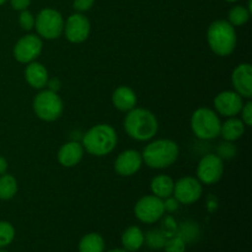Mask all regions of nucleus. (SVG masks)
Returning a JSON list of instances; mask_svg holds the SVG:
<instances>
[{
    "instance_id": "19",
    "label": "nucleus",
    "mask_w": 252,
    "mask_h": 252,
    "mask_svg": "<svg viewBox=\"0 0 252 252\" xmlns=\"http://www.w3.org/2000/svg\"><path fill=\"white\" fill-rule=\"evenodd\" d=\"M245 123L241 121V118L229 117L225 122L221 123L219 135L225 142H235L243 137L244 133H245Z\"/></svg>"
},
{
    "instance_id": "26",
    "label": "nucleus",
    "mask_w": 252,
    "mask_h": 252,
    "mask_svg": "<svg viewBox=\"0 0 252 252\" xmlns=\"http://www.w3.org/2000/svg\"><path fill=\"white\" fill-rule=\"evenodd\" d=\"M15 228L9 221H0V249L6 248L14 241Z\"/></svg>"
},
{
    "instance_id": "2",
    "label": "nucleus",
    "mask_w": 252,
    "mask_h": 252,
    "mask_svg": "<svg viewBox=\"0 0 252 252\" xmlns=\"http://www.w3.org/2000/svg\"><path fill=\"white\" fill-rule=\"evenodd\" d=\"M117 142L118 135L115 128L107 123H100L84 134L81 145L85 152L94 157H106L115 150Z\"/></svg>"
},
{
    "instance_id": "30",
    "label": "nucleus",
    "mask_w": 252,
    "mask_h": 252,
    "mask_svg": "<svg viewBox=\"0 0 252 252\" xmlns=\"http://www.w3.org/2000/svg\"><path fill=\"white\" fill-rule=\"evenodd\" d=\"M240 113H241V121L245 123L246 127H250V126L252 125V102L251 101H248L246 103H244Z\"/></svg>"
},
{
    "instance_id": "28",
    "label": "nucleus",
    "mask_w": 252,
    "mask_h": 252,
    "mask_svg": "<svg viewBox=\"0 0 252 252\" xmlns=\"http://www.w3.org/2000/svg\"><path fill=\"white\" fill-rule=\"evenodd\" d=\"M162 249L165 252H185L186 251V243L179 235H172L166 239V243Z\"/></svg>"
},
{
    "instance_id": "14",
    "label": "nucleus",
    "mask_w": 252,
    "mask_h": 252,
    "mask_svg": "<svg viewBox=\"0 0 252 252\" xmlns=\"http://www.w3.org/2000/svg\"><path fill=\"white\" fill-rule=\"evenodd\" d=\"M143 165V158L138 150L128 149L120 153L115 160V171L120 176L129 177L137 174Z\"/></svg>"
},
{
    "instance_id": "38",
    "label": "nucleus",
    "mask_w": 252,
    "mask_h": 252,
    "mask_svg": "<svg viewBox=\"0 0 252 252\" xmlns=\"http://www.w3.org/2000/svg\"><path fill=\"white\" fill-rule=\"evenodd\" d=\"M6 1L7 0H0V6H1V5H4Z\"/></svg>"
},
{
    "instance_id": "6",
    "label": "nucleus",
    "mask_w": 252,
    "mask_h": 252,
    "mask_svg": "<svg viewBox=\"0 0 252 252\" xmlns=\"http://www.w3.org/2000/svg\"><path fill=\"white\" fill-rule=\"evenodd\" d=\"M32 108L39 120L44 122H54L63 115L64 103L58 93L42 89L34 96Z\"/></svg>"
},
{
    "instance_id": "37",
    "label": "nucleus",
    "mask_w": 252,
    "mask_h": 252,
    "mask_svg": "<svg viewBox=\"0 0 252 252\" xmlns=\"http://www.w3.org/2000/svg\"><path fill=\"white\" fill-rule=\"evenodd\" d=\"M107 252H128V251H126L125 249H115V250H111V251H107Z\"/></svg>"
},
{
    "instance_id": "3",
    "label": "nucleus",
    "mask_w": 252,
    "mask_h": 252,
    "mask_svg": "<svg viewBox=\"0 0 252 252\" xmlns=\"http://www.w3.org/2000/svg\"><path fill=\"white\" fill-rule=\"evenodd\" d=\"M180 149L176 142L171 139H157L150 142L142 153L143 162L150 169H167L179 158Z\"/></svg>"
},
{
    "instance_id": "17",
    "label": "nucleus",
    "mask_w": 252,
    "mask_h": 252,
    "mask_svg": "<svg viewBox=\"0 0 252 252\" xmlns=\"http://www.w3.org/2000/svg\"><path fill=\"white\" fill-rule=\"evenodd\" d=\"M48 70L46 66L38 62H31L26 65L25 69V80L31 86L32 89L36 90H42L47 86L48 83Z\"/></svg>"
},
{
    "instance_id": "8",
    "label": "nucleus",
    "mask_w": 252,
    "mask_h": 252,
    "mask_svg": "<svg viewBox=\"0 0 252 252\" xmlns=\"http://www.w3.org/2000/svg\"><path fill=\"white\" fill-rule=\"evenodd\" d=\"M164 199L148 194L142 197L134 206V214L137 219L145 224H154L164 217Z\"/></svg>"
},
{
    "instance_id": "33",
    "label": "nucleus",
    "mask_w": 252,
    "mask_h": 252,
    "mask_svg": "<svg viewBox=\"0 0 252 252\" xmlns=\"http://www.w3.org/2000/svg\"><path fill=\"white\" fill-rule=\"evenodd\" d=\"M180 203L179 201H177L175 197L170 196L167 197V198L164 199V208H165V212H175L177 211V208H179Z\"/></svg>"
},
{
    "instance_id": "1",
    "label": "nucleus",
    "mask_w": 252,
    "mask_h": 252,
    "mask_svg": "<svg viewBox=\"0 0 252 252\" xmlns=\"http://www.w3.org/2000/svg\"><path fill=\"white\" fill-rule=\"evenodd\" d=\"M126 133L137 142H148L157 135L159 130L158 118L147 108L134 107L128 111L123 121Z\"/></svg>"
},
{
    "instance_id": "13",
    "label": "nucleus",
    "mask_w": 252,
    "mask_h": 252,
    "mask_svg": "<svg viewBox=\"0 0 252 252\" xmlns=\"http://www.w3.org/2000/svg\"><path fill=\"white\" fill-rule=\"evenodd\" d=\"M243 106L244 98L233 90L221 91L214 98V107L217 113L226 118L238 116Z\"/></svg>"
},
{
    "instance_id": "29",
    "label": "nucleus",
    "mask_w": 252,
    "mask_h": 252,
    "mask_svg": "<svg viewBox=\"0 0 252 252\" xmlns=\"http://www.w3.org/2000/svg\"><path fill=\"white\" fill-rule=\"evenodd\" d=\"M19 25L24 31H31L34 29V16L29 10H22L19 15Z\"/></svg>"
},
{
    "instance_id": "21",
    "label": "nucleus",
    "mask_w": 252,
    "mask_h": 252,
    "mask_svg": "<svg viewBox=\"0 0 252 252\" xmlns=\"http://www.w3.org/2000/svg\"><path fill=\"white\" fill-rule=\"evenodd\" d=\"M174 180L170 176H167V175H158L150 182L152 194H154V196L159 197L161 199L172 196V193H174Z\"/></svg>"
},
{
    "instance_id": "32",
    "label": "nucleus",
    "mask_w": 252,
    "mask_h": 252,
    "mask_svg": "<svg viewBox=\"0 0 252 252\" xmlns=\"http://www.w3.org/2000/svg\"><path fill=\"white\" fill-rule=\"evenodd\" d=\"M230 142L225 143V144H221L219 148V157L220 158H231L235 155V148L231 144H229Z\"/></svg>"
},
{
    "instance_id": "20",
    "label": "nucleus",
    "mask_w": 252,
    "mask_h": 252,
    "mask_svg": "<svg viewBox=\"0 0 252 252\" xmlns=\"http://www.w3.org/2000/svg\"><path fill=\"white\" fill-rule=\"evenodd\" d=\"M123 249L128 252H135L139 250L144 244V233L139 226H129L126 229L121 238Z\"/></svg>"
},
{
    "instance_id": "31",
    "label": "nucleus",
    "mask_w": 252,
    "mask_h": 252,
    "mask_svg": "<svg viewBox=\"0 0 252 252\" xmlns=\"http://www.w3.org/2000/svg\"><path fill=\"white\" fill-rule=\"evenodd\" d=\"M95 4V0H73V9L78 12L89 11Z\"/></svg>"
},
{
    "instance_id": "39",
    "label": "nucleus",
    "mask_w": 252,
    "mask_h": 252,
    "mask_svg": "<svg viewBox=\"0 0 252 252\" xmlns=\"http://www.w3.org/2000/svg\"><path fill=\"white\" fill-rule=\"evenodd\" d=\"M225 1H228V2H235V1H239V0H225Z\"/></svg>"
},
{
    "instance_id": "10",
    "label": "nucleus",
    "mask_w": 252,
    "mask_h": 252,
    "mask_svg": "<svg viewBox=\"0 0 252 252\" xmlns=\"http://www.w3.org/2000/svg\"><path fill=\"white\" fill-rule=\"evenodd\" d=\"M224 164L219 155L207 154L199 160L197 179L202 185H214L223 177Z\"/></svg>"
},
{
    "instance_id": "9",
    "label": "nucleus",
    "mask_w": 252,
    "mask_h": 252,
    "mask_svg": "<svg viewBox=\"0 0 252 252\" xmlns=\"http://www.w3.org/2000/svg\"><path fill=\"white\" fill-rule=\"evenodd\" d=\"M43 42L38 34H25L15 43L12 54L14 58L21 64L34 62L42 53Z\"/></svg>"
},
{
    "instance_id": "15",
    "label": "nucleus",
    "mask_w": 252,
    "mask_h": 252,
    "mask_svg": "<svg viewBox=\"0 0 252 252\" xmlns=\"http://www.w3.org/2000/svg\"><path fill=\"white\" fill-rule=\"evenodd\" d=\"M231 84L234 91L243 98L250 100L252 97V66L249 63H241L231 74Z\"/></svg>"
},
{
    "instance_id": "35",
    "label": "nucleus",
    "mask_w": 252,
    "mask_h": 252,
    "mask_svg": "<svg viewBox=\"0 0 252 252\" xmlns=\"http://www.w3.org/2000/svg\"><path fill=\"white\" fill-rule=\"evenodd\" d=\"M47 86H48V90L54 91V93H58V90L61 89V81L59 79H48V83H47Z\"/></svg>"
},
{
    "instance_id": "4",
    "label": "nucleus",
    "mask_w": 252,
    "mask_h": 252,
    "mask_svg": "<svg viewBox=\"0 0 252 252\" xmlns=\"http://www.w3.org/2000/svg\"><path fill=\"white\" fill-rule=\"evenodd\" d=\"M207 41L211 51L219 57H228L235 51L236 37L235 27L228 20H216L207 31Z\"/></svg>"
},
{
    "instance_id": "25",
    "label": "nucleus",
    "mask_w": 252,
    "mask_h": 252,
    "mask_svg": "<svg viewBox=\"0 0 252 252\" xmlns=\"http://www.w3.org/2000/svg\"><path fill=\"white\" fill-rule=\"evenodd\" d=\"M166 239V235L162 231L154 229V230L148 231L147 235H144V243H147V245L153 250H160L164 248Z\"/></svg>"
},
{
    "instance_id": "16",
    "label": "nucleus",
    "mask_w": 252,
    "mask_h": 252,
    "mask_svg": "<svg viewBox=\"0 0 252 252\" xmlns=\"http://www.w3.org/2000/svg\"><path fill=\"white\" fill-rule=\"evenodd\" d=\"M58 161L64 167H74L81 161L84 157V148L81 143L71 140L66 142L59 148Z\"/></svg>"
},
{
    "instance_id": "11",
    "label": "nucleus",
    "mask_w": 252,
    "mask_h": 252,
    "mask_svg": "<svg viewBox=\"0 0 252 252\" xmlns=\"http://www.w3.org/2000/svg\"><path fill=\"white\" fill-rule=\"evenodd\" d=\"M90 21L81 12H75V14L70 15L66 21H64L63 33L65 34V38L70 43L79 44L85 42L90 36Z\"/></svg>"
},
{
    "instance_id": "12",
    "label": "nucleus",
    "mask_w": 252,
    "mask_h": 252,
    "mask_svg": "<svg viewBox=\"0 0 252 252\" xmlns=\"http://www.w3.org/2000/svg\"><path fill=\"white\" fill-rule=\"evenodd\" d=\"M203 187L198 179L192 176H185L175 182L172 196L179 201L180 204H193L201 198Z\"/></svg>"
},
{
    "instance_id": "7",
    "label": "nucleus",
    "mask_w": 252,
    "mask_h": 252,
    "mask_svg": "<svg viewBox=\"0 0 252 252\" xmlns=\"http://www.w3.org/2000/svg\"><path fill=\"white\" fill-rule=\"evenodd\" d=\"M34 29L41 38L57 39L63 34L64 19L58 10L46 7L34 17Z\"/></svg>"
},
{
    "instance_id": "34",
    "label": "nucleus",
    "mask_w": 252,
    "mask_h": 252,
    "mask_svg": "<svg viewBox=\"0 0 252 252\" xmlns=\"http://www.w3.org/2000/svg\"><path fill=\"white\" fill-rule=\"evenodd\" d=\"M32 0H10V4L11 7L16 11H22V10H26L30 6Z\"/></svg>"
},
{
    "instance_id": "18",
    "label": "nucleus",
    "mask_w": 252,
    "mask_h": 252,
    "mask_svg": "<svg viewBox=\"0 0 252 252\" xmlns=\"http://www.w3.org/2000/svg\"><path fill=\"white\" fill-rule=\"evenodd\" d=\"M137 94L129 86H118L112 94V105L121 112H128L137 106Z\"/></svg>"
},
{
    "instance_id": "27",
    "label": "nucleus",
    "mask_w": 252,
    "mask_h": 252,
    "mask_svg": "<svg viewBox=\"0 0 252 252\" xmlns=\"http://www.w3.org/2000/svg\"><path fill=\"white\" fill-rule=\"evenodd\" d=\"M176 233L185 243H189V241H193L197 239L198 228H197L196 223H182L181 226L176 229Z\"/></svg>"
},
{
    "instance_id": "23",
    "label": "nucleus",
    "mask_w": 252,
    "mask_h": 252,
    "mask_svg": "<svg viewBox=\"0 0 252 252\" xmlns=\"http://www.w3.org/2000/svg\"><path fill=\"white\" fill-rule=\"evenodd\" d=\"M19 189L17 180L12 175L4 174L0 175V199L9 201L14 198Z\"/></svg>"
},
{
    "instance_id": "24",
    "label": "nucleus",
    "mask_w": 252,
    "mask_h": 252,
    "mask_svg": "<svg viewBox=\"0 0 252 252\" xmlns=\"http://www.w3.org/2000/svg\"><path fill=\"white\" fill-rule=\"evenodd\" d=\"M251 11L248 7L243 6V5H236V6L231 7L229 10L228 14V22L230 25L235 26H243L246 22L250 20Z\"/></svg>"
},
{
    "instance_id": "5",
    "label": "nucleus",
    "mask_w": 252,
    "mask_h": 252,
    "mask_svg": "<svg viewBox=\"0 0 252 252\" xmlns=\"http://www.w3.org/2000/svg\"><path fill=\"white\" fill-rule=\"evenodd\" d=\"M221 121L216 111L208 107H199L191 116V129L197 138L212 140L219 137Z\"/></svg>"
},
{
    "instance_id": "22",
    "label": "nucleus",
    "mask_w": 252,
    "mask_h": 252,
    "mask_svg": "<svg viewBox=\"0 0 252 252\" xmlns=\"http://www.w3.org/2000/svg\"><path fill=\"white\" fill-rule=\"evenodd\" d=\"M79 252H105V240L97 233L88 234L79 243Z\"/></svg>"
},
{
    "instance_id": "40",
    "label": "nucleus",
    "mask_w": 252,
    "mask_h": 252,
    "mask_svg": "<svg viewBox=\"0 0 252 252\" xmlns=\"http://www.w3.org/2000/svg\"><path fill=\"white\" fill-rule=\"evenodd\" d=\"M0 252H7V251H4V250H0Z\"/></svg>"
},
{
    "instance_id": "36",
    "label": "nucleus",
    "mask_w": 252,
    "mask_h": 252,
    "mask_svg": "<svg viewBox=\"0 0 252 252\" xmlns=\"http://www.w3.org/2000/svg\"><path fill=\"white\" fill-rule=\"evenodd\" d=\"M7 167H9V164H7V160L5 159L2 155H0V175L6 174Z\"/></svg>"
}]
</instances>
